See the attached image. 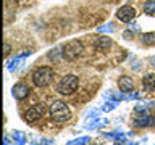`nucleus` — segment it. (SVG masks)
<instances>
[{"label":"nucleus","instance_id":"obj_9","mask_svg":"<svg viewBox=\"0 0 155 145\" xmlns=\"http://www.w3.org/2000/svg\"><path fill=\"white\" fill-rule=\"evenodd\" d=\"M110 47H111V39L110 37L104 36V37H97L95 39V48L99 52H107Z\"/></svg>","mask_w":155,"mask_h":145},{"label":"nucleus","instance_id":"obj_4","mask_svg":"<svg viewBox=\"0 0 155 145\" xmlns=\"http://www.w3.org/2000/svg\"><path fill=\"white\" fill-rule=\"evenodd\" d=\"M61 48H63V58H65V60H70V61L78 58L82 52H84V47H82V44L79 40H70Z\"/></svg>","mask_w":155,"mask_h":145},{"label":"nucleus","instance_id":"obj_10","mask_svg":"<svg viewBox=\"0 0 155 145\" xmlns=\"http://www.w3.org/2000/svg\"><path fill=\"white\" fill-rule=\"evenodd\" d=\"M142 85H144V90L147 92H153L155 90V74H147L142 79Z\"/></svg>","mask_w":155,"mask_h":145},{"label":"nucleus","instance_id":"obj_18","mask_svg":"<svg viewBox=\"0 0 155 145\" xmlns=\"http://www.w3.org/2000/svg\"><path fill=\"white\" fill-rule=\"evenodd\" d=\"M3 53H5V55H8V53H10V45H8V44H5V47H3Z\"/></svg>","mask_w":155,"mask_h":145},{"label":"nucleus","instance_id":"obj_19","mask_svg":"<svg viewBox=\"0 0 155 145\" xmlns=\"http://www.w3.org/2000/svg\"><path fill=\"white\" fill-rule=\"evenodd\" d=\"M115 145H120V143H115ZM123 145H137V143H123Z\"/></svg>","mask_w":155,"mask_h":145},{"label":"nucleus","instance_id":"obj_15","mask_svg":"<svg viewBox=\"0 0 155 145\" xmlns=\"http://www.w3.org/2000/svg\"><path fill=\"white\" fill-rule=\"evenodd\" d=\"M87 142H89V137H79L76 140H73V142H70L68 145H86Z\"/></svg>","mask_w":155,"mask_h":145},{"label":"nucleus","instance_id":"obj_16","mask_svg":"<svg viewBox=\"0 0 155 145\" xmlns=\"http://www.w3.org/2000/svg\"><path fill=\"white\" fill-rule=\"evenodd\" d=\"M99 31L100 32H111V31H113V24H107L105 27H100Z\"/></svg>","mask_w":155,"mask_h":145},{"label":"nucleus","instance_id":"obj_3","mask_svg":"<svg viewBox=\"0 0 155 145\" xmlns=\"http://www.w3.org/2000/svg\"><path fill=\"white\" fill-rule=\"evenodd\" d=\"M53 79V69L50 66H39L32 72V82L37 87H45L52 82Z\"/></svg>","mask_w":155,"mask_h":145},{"label":"nucleus","instance_id":"obj_5","mask_svg":"<svg viewBox=\"0 0 155 145\" xmlns=\"http://www.w3.org/2000/svg\"><path fill=\"white\" fill-rule=\"evenodd\" d=\"M116 18H118L120 21H123V23H129V21H133V19L136 18V10L133 7H129V5H124V7L118 8Z\"/></svg>","mask_w":155,"mask_h":145},{"label":"nucleus","instance_id":"obj_20","mask_svg":"<svg viewBox=\"0 0 155 145\" xmlns=\"http://www.w3.org/2000/svg\"><path fill=\"white\" fill-rule=\"evenodd\" d=\"M152 65H153V66H155V56H153V58H152Z\"/></svg>","mask_w":155,"mask_h":145},{"label":"nucleus","instance_id":"obj_13","mask_svg":"<svg viewBox=\"0 0 155 145\" xmlns=\"http://www.w3.org/2000/svg\"><path fill=\"white\" fill-rule=\"evenodd\" d=\"M61 48H55V50H50V53H48V58L53 61H58L60 58L63 56V52H60Z\"/></svg>","mask_w":155,"mask_h":145},{"label":"nucleus","instance_id":"obj_12","mask_svg":"<svg viewBox=\"0 0 155 145\" xmlns=\"http://www.w3.org/2000/svg\"><path fill=\"white\" fill-rule=\"evenodd\" d=\"M144 13L145 14H155V0H147V2H144Z\"/></svg>","mask_w":155,"mask_h":145},{"label":"nucleus","instance_id":"obj_17","mask_svg":"<svg viewBox=\"0 0 155 145\" xmlns=\"http://www.w3.org/2000/svg\"><path fill=\"white\" fill-rule=\"evenodd\" d=\"M123 37H124V39H128V40H129V39L133 37V31H124V32H123Z\"/></svg>","mask_w":155,"mask_h":145},{"label":"nucleus","instance_id":"obj_8","mask_svg":"<svg viewBox=\"0 0 155 145\" xmlns=\"http://www.w3.org/2000/svg\"><path fill=\"white\" fill-rule=\"evenodd\" d=\"M118 87H120V92H123V94H131V92H134V82L128 76H121L118 79Z\"/></svg>","mask_w":155,"mask_h":145},{"label":"nucleus","instance_id":"obj_11","mask_svg":"<svg viewBox=\"0 0 155 145\" xmlns=\"http://www.w3.org/2000/svg\"><path fill=\"white\" fill-rule=\"evenodd\" d=\"M140 42L147 47L155 45V32H144L142 36H140Z\"/></svg>","mask_w":155,"mask_h":145},{"label":"nucleus","instance_id":"obj_14","mask_svg":"<svg viewBox=\"0 0 155 145\" xmlns=\"http://www.w3.org/2000/svg\"><path fill=\"white\" fill-rule=\"evenodd\" d=\"M13 140H15V142H18V143H24V142H26V135H24L23 132H19V130H15V132H13Z\"/></svg>","mask_w":155,"mask_h":145},{"label":"nucleus","instance_id":"obj_1","mask_svg":"<svg viewBox=\"0 0 155 145\" xmlns=\"http://www.w3.org/2000/svg\"><path fill=\"white\" fill-rule=\"evenodd\" d=\"M48 113H50V118L58 124H63V123H66V121L71 119L70 106H68L66 103H63V102H60V100L53 102L50 110H48Z\"/></svg>","mask_w":155,"mask_h":145},{"label":"nucleus","instance_id":"obj_2","mask_svg":"<svg viewBox=\"0 0 155 145\" xmlns=\"http://www.w3.org/2000/svg\"><path fill=\"white\" fill-rule=\"evenodd\" d=\"M78 87H79V79H78V76L66 74V76H63L60 79V82L57 84V92L61 95H71L78 90Z\"/></svg>","mask_w":155,"mask_h":145},{"label":"nucleus","instance_id":"obj_7","mask_svg":"<svg viewBox=\"0 0 155 145\" xmlns=\"http://www.w3.org/2000/svg\"><path fill=\"white\" fill-rule=\"evenodd\" d=\"M41 118H42V108L41 106H31V108H28L26 113H24V119H26L29 124L37 123Z\"/></svg>","mask_w":155,"mask_h":145},{"label":"nucleus","instance_id":"obj_6","mask_svg":"<svg viewBox=\"0 0 155 145\" xmlns=\"http://www.w3.org/2000/svg\"><path fill=\"white\" fill-rule=\"evenodd\" d=\"M12 95L15 97L16 100H23L29 95V87L24 84V82H16L13 87H12Z\"/></svg>","mask_w":155,"mask_h":145}]
</instances>
